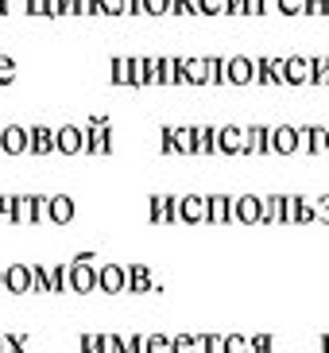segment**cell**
<instances>
[{
  "label": "cell",
  "instance_id": "18",
  "mask_svg": "<svg viewBox=\"0 0 329 353\" xmlns=\"http://www.w3.org/2000/svg\"><path fill=\"white\" fill-rule=\"evenodd\" d=\"M268 136H271L268 125L244 128V156H264V152H271V148H268Z\"/></svg>",
  "mask_w": 329,
  "mask_h": 353
},
{
  "label": "cell",
  "instance_id": "50",
  "mask_svg": "<svg viewBox=\"0 0 329 353\" xmlns=\"http://www.w3.org/2000/svg\"><path fill=\"white\" fill-rule=\"evenodd\" d=\"M259 8H264V16H275V12H279V0H259Z\"/></svg>",
  "mask_w": 329,
  "mask_h": 353
},
{
  "label": "cell",
  "instance_id": "12",
  "mask_svg": "<svg viewBox=\"0 0 329 353\" xmlns=\"http://www.w3.org/2000/svg\"><path fill=\"white\" fill-rule=\"evenodd\" d=\"M299 152L326 156V125H302L299 128Z\"/></svg>",
  "mask_w": 329,
  "mask_h": 353
},
{
  "label": "cell",
  "instance_id": "46",
  "mask_svg": "<svg viewBox=\"0 0 329 353\" xmlns=\"http://www.w3.org/2000/svg\"><path fill=\"white\" fill-rule=\"evenodd\" d=\"M279 16H302V0H279Z\"/></svg>",
  "mask_w": 329,
  "mask_h": 353
},
{
  "label": "cell",
  "instance_id": "23",
  "mask_svg": "<svg viewBox=\"0 0 329 353\" xmlns=\"http://www.w3.org/2000/svg\"><path fill=\"white\" fill-rule=\"evenodd\" d=\"M171 353H202V334H175Z\"/></svg>",
  "mask_w": 329,
  "mask_h": 353
},
{
  "label": "cell",
  "instance_id": "21",
  "mask_svg": "<svg viewBox=\"0 0 329 353\" xmlns=\"http://www.w3.org/2000/svg\"><path fill=\"white\" fill-rule=\"evenodd\" d=\"M279 206H283V194H264V206H259V225H279Z\"/></svg>",
  "mask_w": 329,
  "mask_h": 353
},
{
  "label": "cell",
  "instance_id": "32",
  "mask_svg": "<svg viewBox=\"0 0 329 353\" xmlns=\"http://www.w3.org/2000/svg\"><path fill=\"white\" fill-rule=\"evenodd\" d=\"M144 16H171V0H144Z\"/></svg>",
  "mask_w": 329,
  "mask_h": 353
},
{
  "label": "cell",
  "instance_id": "14",
  "mask_svg": "<svg viewBox=\"0 0 329 353\" xmlns=\"http://www.w3.org/2000/svg\"><path fill=\"white\" fill-rule=\"evenodd\" d=\"M4 291L8 295H28L31 291V264H8L4 268Z\"/></svg>",
  "mask_w": 329,
  "mask_h": 353
},
{
  "label": "cell",
  "instance_id": "24",
  "mask_svg": "<svg viewBox=\"0 0 329 353\" xmlns=\"http://www.w3.org/2000/svg\"><path fill=\"white\" fill-rule=\"evenodd\" d=\"M171 140H175L178 156H194V128H175L171 125Z\"/></svg>",
  "mask_w": 329,
  "mask_h": 353
},
{
  "label": "cell",
  "instance_id": "4",
  "mask_svg": "<svg viewBox=\"0 0 329 353\" xmlns=\"http://www.w3.org/2000/svg\"><path fill=\"white\" fill-rule=\"evenodd\" d=\"M213 144H217L221 156H244V128H240V125L213 128Z\"/></svg>",
  "mask_w": 329,
  "mask_h": 353
},
{
  "label": "cell",
  "instance_id": "8",
  "mask_svg": "<svg viewBox=\"0 0 329 353\" xmlns=\"http://www.w3.org/2000/svg\"><path fill=\"white\" fill-rule=\"evenodd\" d=\"M259 206H264V198L259 194L233 198V221H240V225H259Z\"/></svg>",
  "mask_w": 329,
  "mask_h": 353
},
{
  "label": "cell",
  "instance_id": "40",
  "mask_svg": "<svg viewBox=\"0 0 329 353\" xmlns=\"http://www.w3.org/2000/svg\"><path fill=\"white\" fill-rule=\"evenodd\" d=\"M12 78H16V59H8V54H0V85H8Z\"/></svg>",
  "mask_w": 329,
  "mask_h": 353
},
{
  "label": "cell",
  "instance_id": "17",
  "mask_svg": "<svg viewBox=\"0 0 329 353\" xmlns=\"http://www.w3.org/2000/svg\"><path fill=\"white\" fill-rule=\"evenodd\" d=\"M74 214H78V206H74L70 194H51V206H47V218L54 221V225H70Z\"/></svg>",
  "mask_w": 329,
  "mask_h": 353
},
{
  "label": "cell",
  "instance_id": "36",
  "mask_svg": "<svg viewBox=\"0 0 329 353\" xmlns=\"http://www.w3.org/2000/svg\"><path fill=\"white\" fill-rule=\"evenodd\" d=\"M124 353H144V334H120Z\"/></svg>",
  "mask_w": 329,
  "mask_h": 353
},
{
  "label": "cell",
  "instance_id": "42",
  "mask_svg": "<svg viewBox=\"0 0 329 353\" xmlns=\"http://www.w3.org/2000/svg\"><path fill=\"white\" fill-rule=\"evenodd\" d=\"M101 353H124L120 334H101Z\"/></svg>",
  "mask_w": 329,
  "mask_h": 353
},
{
  "label": "cell",
  "instance_id": "39",
  "mask_svg": "<svg viewBox=\"0 0 329 353\" xmlns=\"http://www.w3.org/2000/svg\"><path fill=\"white\" fill-rule=\"evenodd\" d=\"M74 16L93 20V16H97V0H74Z\"/></svg>",
  "mask_w": 329,
  "mask_h": 353
},
{
  "label": "cell",
  "instance_id": "28",
  "mask_svg": "<svg viewBox=\"0 0 329 353\" xmlns=\"http://www.w3.org/2000/svg\"><path fill=\"white\" fill-rule=\"evenodd\" d=\"M0 353H28V334H0Z\"/></svg>",
  "mask_w": 329,
  "mask_h": 353
},
{
  "label": "cell",
  "instance_id": "48",
  "mask_svg": "<svg viewBox=\"0 0 329 353\" xmlns=\"http://www.w3.org/2000/svg\"><path fill=\"white\" fill-rule=\"evenodd\" d=\"M124 12L128 16H144V0H124Z\"/></svg>",
  "mask_w": 329,
  "mask_h": 353
},
{
  "label": "cell",
  "instance_id": "27",
  "mask_svg": "<svg viewBox=\"0 0 329 353\" xmlns=\"http://www.w3.org/2000/svg\"><path fill=\"white\" fill-rule=\"evenodd\" d=\"M310 85H329V59L326 54L310 59Z\"/></svg>",
  "mask_w": 329,
  "mask_h": 353
},
{
  "label": "cell",
  "instance_id": "31",
  "mask_svg": "<svg viewBox=\"0 0 329 353\" xmlns=\"http://www.w3.org/2000/svg\"><path fill=\"white\" fill-rule=\"evenodd\" d=\"M275 350V338L271 334H252L248 338V353H271Z\"/></svg>",
  "mask_w": 329,
  "mask_h": 353
},
{
  "label": "cell",
  "instance_id": "22",
  "mask_svg": "<svg viewBox=\"0 0 329 353\" xmlns=\"http://www.w3.org/2000/svg\"><path fill=\"white\" fill-rule=\"evenodd\" d=\"M31 291L35 295H51V268L47 264H31Z\"/></svg>",
  "mask_w": 329,
  "mask_h": 353
},
{
  "label": "cell",
  "instance_id": "34",
  "mask_svg": "<svg viewBox=\"0 0 329 353\" xmlns=\"http://www.w3.org/2000/svg\"><path fill=\"white\" fill-rule=\"evenodd\" d=\"M97 16H124V0H97Z\"/></svg>",
  "mask_w": 329,
  "mask_h": 353
},
{
  "label": "cell",
  "instance_id": "20",
  "mask_svg": "<svg viewBox=\"0 0 329 353\" xmlns=\"http://www.w3.org/2000/svg\"><path fill=\"white\" fill-rule=\"evenodd\" d=\"M217 144H213V128L209 125H194V156H213Z\"/></svg>",
  "mask_w": 329,
  "mask_h": 353
},
{
  "label": "cell",
  "instance_id": "11",
  "mask_svg": "<svg viewBox=\"0 0 329 353\" xmlns=\"http://www.w3.org/2000/svg\"><path fill=\"white\" fill-rule=\"evenodd\" d=\"M0 152H4V156H23V152H28V128L23 125L0 128Z\"/></svg>",
  "mask_w": 329,
  "mask_h": 353
},
{
  "label": "cell",
  "instance_id": "16",
  "mask_svg": "<svg viewBox=\"0 0 329 353\" xmlns=\"http://www.w3.org/2000/svg\"><path fill=\"white\" fill-rule=\"evenodd\" d=\"M283 74H287V85H310V59L306 54H287Z\"/></svg>",
  "mask_w": 329,
  "mask_h": 353
},
{
  "label": "cell",
  "instance_id": "7",
  "mask_svg": "<svg viewBox=\"0 0 329 353\" xmlns=\"http://www.w3.org/2000/svg\"><path fill=\"white\" fill-rule=\"evenodd\" d=\"M268 148L275 152V156H295V152H299V128H295V125H279V128H271Z\"/></svg>",
  "mask_w": 329,
  "mask_h": 353
},
{
  "label": "cell",
  "instance_id": "51",
  "mask_svg": "<svg viewBox=\"0 0 329 353\" xmlns=\"http://www.w3.org/2000/svg\"><path fill=\"white\" fill-rule=\"evenodd\" d=\"M0 16H8V0H0Z\"/></svg>",
  "mask_w": 329,
  "mask_h": 353
},
{
  "label": "cell",
  "instance_id": "19",
  "mask_svg": "<svg viewBox=\"0 0 329 353\" xmlns=\"http://www.w3.org/2000/svg\"><path fill=\"white\" fill-rule=\"evenodd\" d=\"M12 221H16V225H35V198H31V194H16Z\"/></svg>",
  "mask_w": 329,
  "mask_h": 353
},
{
  "label": "cell",
  "instance_id": "25",
  "mask_svg": "<svg viewBox=\"0 0 329 353\" xmlns=\"http://www.w3.org/2000/svg\"><path fill=\"white\" fill-rule=\"evenodd\" d=\"M70 288V264H51V295H66Z\"/></svg>",
  "mask_w": 329,
  "mask_h": 353
},
{
  "label": "cell",
  "instance_id": "44",
  "mask_svg": "<svg viewBox=\"0 0 329 353\" xmlns=\"http://www.w3.org/2000/svg\"><path fill=\"white\" fill-rule=\"evenodd\" d=\"M82 353H101V334H82Z\"/></svg>",
  "mask_w": 329,
  "mask_h": 353
},
{
  "label": "cell",
  "instance_id": "54",
  "mask_svg": "<svg viewBox=\"0 0 329 353\" xmlns=\"http://www.w3.org/2000/svg\"><path fill=\"white\" fill-rule=\"evenodd\" d=\"M326 152H329V125H326Z\"/></svg>",
  "mask_w": 329,
  "mask_h": 353
},
{
  "label": "cell",
  "instance_id": "9",
  "mask_svg": "<svg viewBox=\"0 0 329 353\" xmlns=\"http://www.w3.org/2000/svg\"><path fill=\"white\" fill-rule=\"evenodd\" d=\"M85 144V132L78 125H62L54 128V152H62V156H78Z\"/></svg>",
  "mask_w": 329,
  "mask_h": 353
},
{
  "label": "cell",
  "instance_id": "10",
  "mask_svg": "<svg viewBox=\"0 0 329 353\" xmlns=\"http://www.w3.org/2000/svg\"><path fill=\"white\" fill-rule=\"evenodd\" d=\"M206 221L209 225H229L233 221V194H206Z\"/></svg>",
  "mask_w": 329,
  "mask_h": 353
},
{
  "label": "cell",
  "instance_id": "2",
  "mask_svg": "<svg viewBox=\"0 0 329 353\" xmlns=\"http://www.w3.org/2000/svg\"><path fill=\"white\" fill-rule=\"evenodd\" d=\"M128 288V268L124 264H101L97 268V291L101 295H124Z\"/></svg>",
  "mask_w": 329,
  "mask_h": 353
},
{
  "label": "cell",
  "instance_id": "30",
  "mask_svg": "<svg viewBox=\"0 0 329 353\" xmlns=\"http://www.w3.org/2000/svg\"><path fill=\"white\" fill-rule=\"evenodd\" d=\"M109 78H113V85H128V59L124 54H116L109 63Z\"/></svg>",
  "mask_w": 329,
  "mask_h": 353
},
{
  "label": "cell",
  "instance_id": "5",
  "mask_svg": "<svg viewBox=\"0 0 329 353\" xmlns=\"http://www.w3.org/2000/svg\"><path fill=\"white\" fill-rule=\"evenodd\" d=\"M128 295H147V291H155V295H159V291H163V283L155 280L151 276V268H147V264H128Z\"/></svg>",
  "mask_w": 329,
  "mask_h": 353
},
{
  "label": "cell",
  "instance_id": "38",
  "mask_svg": "<svg viewBox=\"0 0 329 353\" xmlns=\"http://www.w3.org/2000/svg\"><path fill=\"white\" fill-rule=\"evenodd\" d=\"M202 353H225V338H217V334H202Z\"/></svg>",
  "mask_w": 329,
  "mask_h": 353
},
{
  "label": "cell",
  "instance_id": "49",
  "mask_svg": "<svg viewBox=\"0 0 329 353\" xmlns=\"http://www.w3.org/2000/svg\"><path fill=\"white\" fill-rule=\"evenodd\" d=\"M225 16H244V0H229Z\"/></svg>",
  "mask_w": 329,
  "mask_h": 353
},
{
  "label": "cell",
  "instance_id": "52",
  "mask_svg": "<svg viewBox=\"0 0 329 353\" xmlns=\"http://www.w3.org/2000/svg\"><path fill=\"white\" fill-rule=\"evenodd\" d=\"M321 353H329V334H326V338H321Z\"/></svg>",
  "mask_w": 329,
  "mask_h": 353
},
{
  "label": "cell",
  "instance_id": "53",
  "mask_svg": "<svg viewBox=\"0 0 329 353\" xmlns=\"http://www.w3.org/2000/svg\"><path fill=\"white\" fill-rule=\"evenodd\" d=\"M0 291H4V268H0Z\"/></svg>",
  "mask_w": 329,
  "mask_h": 353
},
{
  "label": "cell",
  "instance_id": "47",
  "mask_svg": "<svg viewBox=\"0 0 329 353\" xmlns=\"http://www.w3.org/2000/svg\"><path fill=\"white\" fill-rule=\"evenodd\" d=\"M12 210H16V194H0V218L12 221Z\"/></svg>",
  "mask_w": 329,
  "mask_h": 353
},
{
  "label": "cell",
  "instance_id": "26",
  "mask_svg": "<svg viewBox=\"0 0 329 353\" xmlns=\"http://www.w3.org/2000/svg\"><path fill=\"white\" fill-rule=\"evenodd\" d=\"M206 85H225V59H217V54L206 59Z\"/></svg>",
  "mask_w": 329,
  "mask_h": 353
},
{
  "label": "cell",
  "instance_id": "15",
  "mask_svg": "<svg viewBox=\"0 0 329 353\" xmlns=\"http://www.w3.org/2000/svg\"><path fill=\"white\" fill-rule=\"evenodd\" d=\"M28 152H31V156H51V152H54V128L31 125L28 128Z\"/></svg>",
  "mask_w": 329,
  "mask_h": 353
},
{
  "label": "cell",
  "instance_id": "29",
  "mask_svg": "<svg viewBox=\"0 0 329 353\" xmlns=\"http://www.w3.org/2000/svg\"><path fill=\"white\" fill-rule=\"evenodd\" d=\"M144 353H171V334H144Z\"/></svg>",
  "mask_w": 329,
  "mask_h": 353
},
{
  "label": "cell",
  "instance_id": "37",
  "mask_svg": "<svg viewBox=\"0 0 329 353\" xmlns=\"http://www.w3.org/2000/svg\"><path fill=\"white\" fill-rule=\"evenodd\" d=\"M225 353H248V338L244 334H225Z\"/></svg>",
  "mask_w": 329,
  "mask_h": 353
},
{
  "label": "cell",
  "instance_id": "35",
  "mask_svg": "<svg viewBox=\"0 0 329 353\" xmlns=\"http://www.w3.org/2000/svg\"><path fill=\"white\" fill-rule=\"evenodd\" d=\"M310 206H314V221H326V225H329V194L310 198Z\"/></svg>",
  "mask_w": 329,
  "mask_h": 353
},
{
  "label": "cell",
  "instance_id": "3",
  "mask_svg": "<svg viewBox=\"0 0 329 353\" xmlns=\"http://www.w3.org/2000/svg\"><path fill=\"white\" fill-rule=\"evenodd\" d=\"M70 291L74 295H93L97 291V268L89 260H70Z\"/></svg>",
  "mask_w": 329,
  "mask_h": 353
},
{
  "label": "cell",
  "instance_id": "43",
  "mask_svg": "<svg viewBox=\"0 0 329 353\" xmlns=\"http://www.w3.org/2000/svg\"><path fill=\"white\" fill-rule=\"evenodd\" d=\"M31 198H35V225H39V221H51V218H47V206H51V198H47V194H31Z\"/></svg>",
  "mask_w": 329,
  "mask_h": 353
},
{
  "label": "cell",
  "instance_id": "45",
  "mask_svg": "<svg viewBox=\"0 0 329 353\" xmlns=\"http://www.w3.org/2000/svg\"><path fill=\"white\" fill-rule=\"evenodd\" d=\"M23 8L31 20H39V16H47V0H23Z\"/></svg>",
  "mask_w": 329,
  "mask_h": 353
},
{
  "label": "cell",
  "instance_id": "13",
  "mask_svg": "<svg viewBox=\"0 0 329 353\" xmlns=\"http://www.w3.org/2000/svg\"><path fill=\"white\" fill-rule=\"evenodd\" d=\"M225 85H252V59L248 54L225 59Z\"/></svg>",
  "mask_w": 329,
  "mask_h": 353
},
{
  "label": "cell",
  "instance_id": "6",
  "mask_svg": "<svg viewBox=\"0 0 329 353\" xmlns=\"http://www.w3.org/2000/svg\"><path fill=\"white\" fill-rule=\"evenodd\" d=\"M147 221H151V225H175V194H151L147 198Z\"/></svg>",
  "mask_w": 329,
  "mask_h": 353
},
{
  "label": "cell",
  "instance_id": "33",
  "mask_svg": "<svg viewBox=\"0 0 329 353\" xmlns=\"http://www.w3.org/2000/svg\"><path fill=\"white\" fill-rule=\"evenodd\" d=\"M302 16H329V0H302Z\"/></svg>",
  "mask_w": 329,
  "mask_h": 353
},
{
  "label": "cell",
  "instance_id": "41",
  "mask_svg": "<svg viewBox=\"0 0 329 353\" xmlns=\"http://www.w3.org/2000/svg\"><path fill=\"white\" fill-rule=\"evenodd\" d=\"M202 4V16H225L229 0H198Z\"/></svg>",
  "mask_w": 329,
  "mask_h": 353
},
{
  "label": "cell",
  "instance_id": "1",
  "mask_svg": "<svg viewBox=\"0 0 329 353\" xmlns=\"http://www.w3.org/2000/svg\"><path fill=\"white\" fill-rule=\"evenodd\" d=\"M206 221V194H175V225H202Z\"/></svg>",
  "mask_w": 329,
  "mask_h": 353
}]
</instances>
